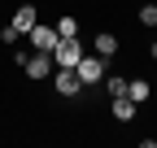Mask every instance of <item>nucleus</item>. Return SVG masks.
Returning a JSON list of instances; mask_svg holds the SVG:
<instances>
[{"mask_svg": "<svg viewBox=\"0 0 157 148\" xmlns=\"http://www.w3.org/2000/svg\"><path fill=\"white\" fill-rule=\"evenodd\" d=\"M74 74H78V83H83V87H96V83L109 74V61L96 57V52H83V57H78V65H74Z\"/></svg>", "mask_w": 157, "mask_h": 148, "instance_id": "f257e3e1", "label": "nucleus"}, {"mask_svg": "<svg viewBox=\"0 0 157 148\" xmlns=\"http://www.w3.org/2000/svg\"><path fill=\"white\" fill-rule=\"evenodd\" d=\"M83 52H87V48H83L78 35H74V39H57V48H52V65H57V70H74Z\"/></svg>", "mask_w": 157, "mask_h": 148, "instance_id": "f03ea898", "label": "nucleus"}, {"mask_svg": "<svg viewBox=\"0 0 157 148\" xmlns=\"http://www.w3.org/2000/svg\"><path fill=\"white\" fill-rule=\"evenodd\" d=\"M52 91H57V100H78L87 87L78 83L74 70H52Z\"/></svg>", "mask_w": 157, "mask_h": 148, "instance_id": "7ed1b4c3", "label": "nucleus"}, {"mask_svg": "<svg viewBox=\"0 0 157 148\" xmlns=\"http://www.w3.org/2000/svg\"><path fill=\"white\" fill-rule=\"evenodd\" d=\"M22 70H26V79H52V52H26V61H22Z\"/></svg>", "mask_w": 157, "mask_h": 148, "instance_id": "20e7f679", "label": "nucleus"}, {"mask_svg": "<svg viewBox=\"0 0 157 148\" xmlns=\"http://www.w3.org/2000/svg\"><path fill=\"white\" fill-rule=\"evenodd\" d=\"M26 39H31V52H52V48H57V31L44 26V22H35V26L26 31Z\"/></svg>", "mask_w": 157, "mask_h": 148, "instance_id": "39448f33", "label": "nucleus"}, {"mask_svg": "<svg viewBox=\"0 0 157 148\" xmlns=\"http://www.w3.org/2000/svg\"><path fill=\"white\" fill-rule=\"evenodd\" d=\"M92 52H96V57H118V35L113 31H96V39H92Z\"/></svg>", "mask_w": 157, "mask_h": 148, "instance_id": "423d86ee", "label": "nucleus"}, {"mask_svg": "<svg viewBox=\"0 0 157 148\" xmlns=\"http://www.w3.org/2000/svg\"><path fill=\"white\" fill-rule=\"evenodd\" d=\"M35 22H39V13H35V5H17V9H13V26L22 31V35H26V31H31Z\"/></svg>", "mask_w": 157, "mask_h": 148, "instance_id": "0eeeda50", "label": "nucleus"}, {"mask_svg": "<svg viewBox=\"0 0 157 148\" xmlns=\"http://www.w3.org/2000/svg\"><path fill=\"white\" fill-rule=\"evenodd\" d=\"M109 109H113V118H118V122H131V118H135V109H140V105H135L131 96H113V105H109Z\"/></svg>", "mask_w": 157, "mask_h": 148, "instance_id": "6e6552de", "label": "nucleus"}, {"mask_svg": "<svg viewBox=\"0 0 157 148\" xmlns=\"http://www.w3.org/2000/svg\"><path fill=\"white\" fill-rule=\"evenodd\" d=\"M127 96H131L135 105L148 100V96H153V83H148V79H127Z\"/></svg>", "mask_w": 157, "mask_h": 148, "instance_id": "1a4fd4ad", "label": "nucleus"}, {"mask_svg": "<svg viewBox=\"0 0 157 148\" xmlns=\"http://www.w3.org/2000/svg\"><path fill=\"white\" fill-rule=\"evenodd\" d=\"M52 31H57V39H74V35H78V17H74V13H66Z\"/></svg>", "mask_w": 157, "mask_h": 148, "instance_id": "9d476101", "label": "nucleus"}, {"mask_svg": "<svg viewBox=\"0 0 157 148\" xmlns=\"http://www.w3.org/2000/svg\"><path fill=\"white\" fill-rule=\"evenodd\" d=\"M105 91H109V96H127V79H122V74H105Z\"/></svg>", "mask_w": 157, "mask_h": 148, "instance_id": "9b49d317", "label": "nucleus"}, {"mask_svg": "<svg viewBox=\"0 0 157 148\" xmlns=\"http://www.w3.org/2000/svg\"><path fill=\"white\" fill-rule=\"evenodd\" d=\"M135 17H140V26H157V5H144Z\"/></svg>", "mask_w": 157, "mask_h": 148, "instance_id": "f8f14e48", "label": "nucleus"}, {"mask_svg": "<svg viewBox=\"0 0 157 148\" xmlns=\"http://www.w3.org/2000/svg\"><path fill=\"white\" fill-rule=\"evenodd\" d=\"M17 35H22V31H17V26H13V22H9V26H5V31H0V39H5V44H17Z\"/></svg>", "mask_w": 157, "mask_h": 148, "instance_id": "ddd939ff", "label": "nucleus"}, {"mask_svg": "<svg viewBox=\"0 0 157 148\" xmlns=\"http://www.w3.org/2000/svg\"><path fill=\"white\" fill-rule=\"evenodd\" d=\"M148 57H153V61H157V44H153V48H148Z\"/></svg>", "mask_w": 157, "mask_h": 148, "instance_id": "4468645a", "label": "nucleus"}]
</instances>
